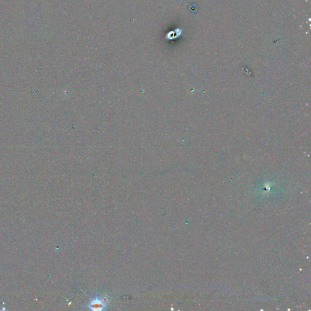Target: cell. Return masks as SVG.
<instances>
[{
	"label": "cell",
	"mask_w": 311,
	"mask_h": 311,
	"mask_svg": "<svg viewBox=\"0 0 311 311\" xmlns=\"http://www.w3.org/2000/svg\"><path fill=\"white\" fill-rule=\"evenodd\" d=\"M105 305L103 303V301L99 299H95L91 303L89 307L91 308L92 309L94 310H102L105 307Z\"/></svg>",
	"instance_id": "1"
}]
</instances>
